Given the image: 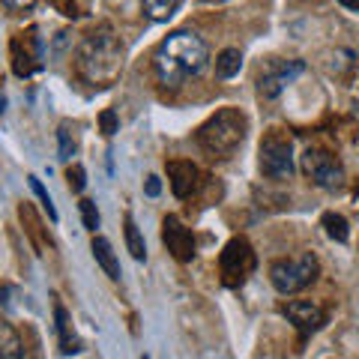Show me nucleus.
I'll use <instances>...</instances> for the list:
<instances>
[{
    "instance_id": "22",
    "label": "nucleus",
    "mask_w": 359,
    "mask_h": 359,
    "mask_svg": "<svg viewBox=\"0 0 359 359\" xmlns=\"http://www.w3.org/2000/svg\"><path fill=\"white\" fill-rule=\"evenodd\" d=\"M78 207H81V222H84V228L96 233V228H99V210H96V204H93L90 198H84Z\"/></svg>"
},
{
    "instance_id": "14",
    "label": "nucleus",
    "mask_w": 359,
    "mask_h": 359,
    "mask_svg": "<svg viewBox=\"0 0 359 359\" xmlns=\"http://www.w3.org/2000/svg\"><path fill=\"white\" fill-rule=\"evenodd\" d=\"M90 252H93L96 264L105 269V276L111 278V282H117V278H120V264H117V255H114V249H111V243L96 233L93 243H90Z\"/></svg>"
},
{
    "instance_id": "5",
    "label": "nucleus",
    "mask_w": 359,
    "mask_h": 359,
    "mask_svg": "<svg viewBox=\"0 0 359 359\" xmlns=\"http://www.w3.org/2000/svg\"><path fill=\"white\" fill-rule=\"evenodd\" d=\"M318 257L311 252L297 255V257H285V261H276L269 266V282L278 294H297V290L309 287L314 278H318Z\"/></svg>"
},
{
    "instance_id": "8",
    "label": "nucleus",
    "mask_w": 359,
    "mask_h": 359,
    "mask_svg": "<svg viewBox=\"0 0 359 359\" xmlns=\"http://www.w3.org/2000/svg\"><path fill=\"white\" fill-rule=\"evenodd\" d=\"M9 57H13V72L18 78H30L42 69V39L36 27H27L9 42Z\"/></svg>"
},
{
    "instance_id": "7",
    "label": "nucleus",
    "mask_w": 359,
    "mask_h": 359,
    "mask_svg": "<svg viewBox=\"0 0 359 359\" xmlns=\"http://www.w3.org/2000/svg\"><path fill=\"white\" fill-rule=\"evenodd\" d=\"M302 174L318 189H339L344 183V165L320 147H309L302 153Z\"/></svg>"
},
{
    "instance_id": "29",
    "label": "nucleus",
    "mask_w": 359,
    "mask_h": 359,
    "mask_svg": "<svg viewBox=\"0 0 359 359\" xmlns=\"http://www.w3.org/2000/svg\"><path fill=\"white\" fill-rule=\"evenodd\" d=\"M0 306L9 309V287H0Z\"/></svg>"
},
{
    "instance_id": "17",
    "label": "nucleus",
    "mask_w": 359,
    "mask_h": 359,
    "mask_svg": "<svg viewBox=\"0 0 359 359\" xmlns=\"http://www.w3.org/2000/svg\"><path fill=\"white\" fill-rule=\"evenodd\" d=\"M243 69V54L237 48H224L216 57V75L219 78H233Z\"/></svg>"
},
{
    "instance_id": "12",
    "label": "nucleus",
    "mask_w": 359,
    "mask_h": 359,
    "mask_svg": "<svg viewBox=\"0 0 359 359\" xmlns=\"http://www.w3.org/2000/svg\"><path fill=\"white\" fill-rule=\"evenodd\" d=\"M168 177H171V189L177 198H192L201 186V171L192 162H183V159L168 162Z\"/></svg>"
},
{
    "instance_id": "6",
    "label": "nucleus",
    "mask_w": 359,
    "mask_h": 359,
    "mask_svg": "<svg viewBox=\"0 0 359 359\" xmlns=\"http://www.w3.org/2000/svg\"><path fill=\"white\" fill-rule=\"evenodd\" d=\"M261 171L269 180H290L294 174V147L285 132L273 129L261 141Z\"/></svg>"
},
{
    "instance_id": "24",
    "label": "nucleus",
    "mask_w": 359,
    "mask_h": 359,
    "mask_svg": "<svg viewBox=\"0 0 359 359\" xmlns=\"http://www.w3.org/2000/svg\"><path fill=\"white\" fill-rule=\"evenodd\" d=\"M66 183H69L72 192H84V186H87V174H84V168H81V165H72L69 171H66Z\"/></svg>"
},
{
    "instance_id": "25",
    "label": "nucleus",
    "mask_w": 359,
    "mask_h": 359,
    "mask_svg": "<svg viewBox=\"0 0 359 359\" xmlns=\"http://www.w3.org/2000/svg\"><path fill=\"white\" fill-rule=\"evenodd\" d=\"M99 126H102V135H105V138H111V135H114L117 132V114H114V111H102V117H99Z\"/></svg>"
},
{
    "instance_id": "11",
    "label": "nucleus",
    "mask_w": 359,
    "mask_h": 359,
    "mask_svg": "<svg viewBox=\"0 0 359 359\" xmlns=\"http://www.w3.org/2000/svg\"><path fill=\"white\" fill-rule=\"evenodd\" d=\"M162 243L168 245V252H171L177 261L189 264L195 257V237L177 216H165V222H162Z\"/></svg>"
},
{
    "instance_id": "30",
    "label": "nucleus",
    "mask_w": 359,
    "mask_h": 359,
    "mask_svg": "<svg viewBox=\"0 0 359 359\" xmlns=\"http://www.w3.org/2000/svg\"><path fill=\"white\" fill-rule=\"evenodd\" d=\"M4 111H6V96L0 93V114H4Z\"/></svg>"
},
{
    "instance_id": "21",
    "label": "nucleus",
    "mask_w": 359,
    "mask_h": 359,
    "mask_svg": "<svg viewBox=\"0 0 359 359\" xmlns=\"http://www.w3.org/2000/svg\"><path fill=\"white\" fill-rule=\"evenodd\" d=\"M57 141H60V162H72V156H75V138H72L69 123H63V126L57 129Z\"/></svg>"
},
{
    "instance_id": "4",
    "label": "nucleus",
    "mask_w": 359,
    "mask_h": 359,
    "mask_svg": "<svg viewBox=\"0 0 359 359\" xmlns=\"http://www.w3.org/2000/svg\"><path fill=\"white\" fill-rule=\"evenodd\" d=\"M255 266H257V255H255L252 243L245 237H233L222 249V255H219L222 285L231 287V290H237V287H243L245 282H249L252 273H255Z\"/></svg>"
},
{
    "instance_id": "18",
    "label": "nucleus",
    "mask_w": 359,
    "mask_h": 359,
    "mask_svg": "<svg viewBox=\"0 0 359 359\" xmlns=\"http://www.w3.org/2000/svg\"><path fill=\"white\" fill-rule=\"evenodd\" d=\"M180 0H144V15L150 21H168L177 13Z\"/></svg>"
},
{
    "instance_id": "31",
    "label": "nucleus",
    "mask_w": 359,
    "mask_h": 359,
    "mask_svg": "<svg viewBox=\"0 0 359 359\" xmlns=\"http://www.w3.org/2000/svg\"><path fill=\"white\" fill-rule=\"evenodd\" d=\"M210 4H224V0H210Z\"/></svg>"
},
{
    "instance_id": "28",
    "label": "nucleus",
    "mask_w": 359,
    "mask_h": 359,
    "mask_svg": "<svg viewBox=\"0 0 359 359\" xmlns=\"http://www.w3.org/2000/svg\"><path fill=\"white\" fill-rule=\"evenodd\" d=\"M344 9H351V13H359V0H339Z\"/></svg>"
},
{
    "instance_id": "13",
    "label": "nucleus",
    "mask_w": 359,
    "mask_h": 359,
    "mask_svg": "<svg viewBox=\"0 0 359 359\" xmlns=\"http://www.w3.org/2000/svg\"><path fill=\"white\" fill-rule=\"evenodd\" d=\"M54 327H57V335H60V353H78L81 351V341H78V335L72 330V320H69V314H66V309L60 306H54Z\"/></svg>"
},
{
    "instance_id": "2",
    "label": "nucleus",
    "mask_w": 359,
    "mask_h": 359,
    "mask_svg": "<svg viewBox=\"0 0 359 359\" xmlns=\"http://www.w3.org/2000/svg\"><path fill=\"white\" fill-rule=\"evenodd\" d=\"M123 69V45L111 27H99L78 48V72L93 87H111Z\"/></svg>"
},
{
    "instance_id": "10",
    "label": "nucleus",
    "mask_w": 359,
    "mask_h": 359,
    "mask_svg": "<svg viewBox=\"0 0 359 359\" xmlns=\"http://www.w3.org/2000/svg\"><path fill=\"white\" fill-rule=\"evenodd\" d=\"M302 72H306V60H285V63H278L276 69H269L261 81H257V93H261L264 99L282 96L287 90V84H294Z\"/></svg>"
},
{
    "instance_id": "27",
    "label": "nucleus",
    "mask_w": 359,
    "mask_h": 359,
    "mask_svg": "<svg viewBox=\"0 0 359 359\" xmlns=\"http://www.w3.org/2000/svg\"><path fill=\"white\" fill-rule=\"evenodd\" d=\"M6 6H13V9H30L33 4H36V0H4Z\"/></svg>"
},
{
    "instance_id": "23",
    "label": "nucleus",
    "mask_w": 359,
    "mask_h": 359,
    "mask_svg": "<svg viewBox=\"0 0 359 359\" xmlns=\"http://www.w3.org/2000/svg\"><path fill=\"white\" fill-rule=\"evenodd\" d=\"M351 69H353V51H347V48L335 51L332 54V72L344 75V72H351Z\"/></svg>"
},
{
    "instance_id": "9",
    "label": "nucleus",
    "mask_w": 359,
    "mask_h": 359,
    "mask_svg": "<svg viewBox=\"0 0 359 359\" xmlns=\"http://www.w3.org/2000/svg\"><path fill=\"white\" fill-rule=\"evenodd\" d=\"M282 314L294 323L297 332L306 339V335L318 332L323 323H327V311H323L318 302H309V299H294V302H285L282 306Z\"/></svg>"
},
{
    "instance_id": "16",
    "label": "nucleus",
    "mask_w": 359,
    "mask_h": 359,
    "mask_svg": "<svg viewBox=\"0 0 359 359\" xmlns=\"http://www.w3.org/2000/svg\"><path fill=\"white\" fill-rule=\"evenodd\" d=\"M123 233H126V249H129V255L135 257V261H144V257H147V245H144V237H141V231H138V224H135L132 216L123 219Z\"/></svg>"
},
{
    "instance_id": "1",
    "label": "nucleus",
    "mask_w": 359,
    "mask_h": 359,
    "mask_svg": "<svg viewBox=\"0 0 359 359\" xmlns=\"http://www.w3.org/2000/svg\"><path fill=\"white\" fill-rule=\"evenodd\" d=\"M210 60L207 42L192 30H177L171 33L153 54V69L162 87H183L186 78L201 75Z\"/></svg>"
},
{
    "instance_id": "15",
    "label": "nucleus",
    "mask_w": 359,
    "mask_h": 359,
    "mask_svg": "<svg viewBox=\"0 0 359 359\" xmlns=\"http://www.w3.org/2000/svg\"><path fill=\"white\" fill-rule=\"evenodd\" d=\"M21 356H25L21 335L6 320H0V359H21Z\"/></svg>"
},
{
    "instance_id": "3",
    "label": "nucleus",
    "mask_w": 359,
    "mask_h": 359,
    "mask_svg": "<svg viewBox=\"0 0 359 359\" xmlns=\"http://www.w3.org/2000/svg\"><path fill=\"white\" fill-rule=\"evenodd\" d=\"M245 132H249V120H245L243 111L222 108L198 129V144L212 159H231L245 141Z\"/></svg>"
},
{
    "instance_id": "20",
    "label": "nucleus",
    "mask_w": 359,
    "mask_h": 359,
    "mask_svg": "<svg viewBox=\"0 0 359 359\" xmlns=\"http://www.w3.org/2000/svg\"><path fill=\"white\" fill-rule=\"evenodd\" d=\"M27 183H30V189H33V195H36L39 198V204H42V210L45 212H48V219L51 222H57V210H54V204H51V195L48 192H45V186L39 183V177H27Z\"/></svg>"
},
{
    "instance_id": "19",
    "label": "nucleus",
    "mask_w": 359,
    "mask_h": 359,
    "mask_svg": "<svg viewBox=\"0 0 359 359\" xmlns=\"http://www.w3.org/2000/svg\"><path fill=\"white\" fill-rule=\"evenodd\" d=\"M323 228H327V233H330L335 243H347V237H351L347 219L339 216V212H323Z\"/></svg>"
},
{
    "instance_id": "26",
    "label": "nucleus",
    "mask_w": 359,
    "mask_h": 359,
    "mask_svg": "<svg viewBox=\"0 0 359 359\" xmlns=\"http://www.w3.org/2000/svg\"><path fill=\"white\" fill-rule=\"evenodd\" d=\"M162 192V183H159V177H147V195L150 198H156Z\"/></svg>"
}]
</instances>
